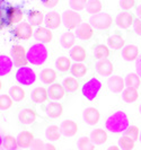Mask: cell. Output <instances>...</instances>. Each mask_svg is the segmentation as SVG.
Listing matches in <instances>:
<instances>
[{
	"label": "cell",
	"mask_w": 141,
	"mask_h": 150,
	"mask_svg": "<svg viewBox=\"0 0 141 150\" xmlns=\"http://www.w3.org/2000/svg\"><path fill=\"white\" fill-rule=\"evenodd\" d=\"M1 146L7 150H16L18 147L17 138H14L13 135H5L1 138Z\"/></svg>",
	"instance_id": "34"
},
{
	"label": "cell",
	"mask_w": 141,
	"mask_h": 150,
	"mask_svg": "<svg viewBox=\"0 0 141 150\" xmlns=\"http://www.w3.org/2000/svg\"><path fill=\"white\" fill-rule=\"evenodd\" d=\"M78 148H79V150H94L95 144L90 138L82 137L78 140Z\"/></svg>",
	"instance_id": "40"
},
{
	"label": "cell",
	"mask_w": 141,
	"mask_h": 150,
	"mask_svg": "<svg viewBox=\"0 0 141 150\" xmlns=\"http://www.w3.org/2000/svg\"><path fill=\"white\" fill-rule=\"evenodd\" d=\"M102 9H103V5L101 0H88L87 6H86V10L88 14L96 15V14L102 13Z\"/></svg>",
	"instance_id": "33"
},
{
	"label": "cell",
	"mask_w": 141,
	"mask_h": 150,
	"mask_svg": "<svg viewBox=\"0 0 141 150\" xmlns=\"http://www.w3.org/2000/svg\"><path fill=\"white\" fill-rule=\"evenodd\" d=\"M70 58L74 62H84L87 59V52L80 45H74L70 50Z\"/></svg>",
	"instance_id": "23"
},
{
	"label": "cell",
	"mask_w": 141,
	"mask_h": 150,
	"mask_svg": "<svg viewBox=\"0 0 141 150\" xmlns=\"http://www.w3.org/2000/svg\"><path fill=\"white\" fill-rule=\"evenodd\" d=\"M88 69L87 67L82 63V62H74L71 67V74L76 77V78H81L87 74Z\"/></svg>",
	"instance_id": "36"
},
{
	"label": "cell",
	"mask_w": 141,
	"mask_h": 150,
	"mask_svg": "<svg viewBox=\"0 0 141 150\" xmlns=\"http://www.w3.org/2000/svg\"><path fill=\"white\" fill-rule=\"evenodd\" d=\"M33 25L27 22H22L17 24L15 28L13 30V36L17 40H30L34 35Z\"/></svg>",
	"instance_id": "8"
},
{
	"label": "cell",
	"mask_w": 141,
	"mask_h": 150,
	"mask_svg": "<svg viewBox=\"0 0 141 150\" xmlns=\"http://www.w3.org/2000/svg\"><path fill=\"white\" fill-rule=\"evenodd\" d=\"M137 15H138V17L141 19V5L138 7V9H137Z\"/></svg>",
	"instance_id": "53"
},
{
	"label": "cell",
	"mask_w": 141,
	"mask_h": 150,
	"mask_svg": "<svg viewBox=\"0 0 141 150\" xmlns=\"http://www.w3.org/2000/svg\"><path fill=\"white\" fill-rule=\"evenodd\" d=\"M140 76L138 74H129L125 77L124 81H125L126 87H131V88H139L140 87Z\"/></svg>",
	"instance_id": "38"
},
{
	"label": "cell",
	"mask_w": 141,
	"mask_h": 150,
	"mask_svg": "<svg viewBox=\"0 0 141 150\" xmlns=\"http://www.w3.org/2000/svg\"><path fill=\"white\" fill-rule=\"evenodd\" d=\"M44 23L47 28L55 30V28H58L60 25H61V23H63V21H62V16L60 15L59 13H57V11H50V13H47L45 15Z\"/></svg>",
	"instance_id": "11"
},
{
	"label": "cell",
	"mask_w": 141,
	"mask_h": 150,
	"mask_svg": "<svg viewBox=\"0 0 141 150\" xmlns=\"http://www.w3.org/2000/svg\"><path fill=\"white\" fill-rule=\"evenodd\" d=\"M44 150H57V148H55V146H54V144H51V143H46V146H45V149Z\"/></svg>",
	"instance_id": "51"
},
{
	"label": "cell",
	"mask_w": 141,
	"mask_h": 150,
	"mask_svg": "<svg viewBox=\"0 0 141 150\" xmlns=\"http://www.w3.org/2000/svg\"><path fill=\"white\" fill-rule=\"evenodd\" d=\"M60 129H61V133L66 137H74L78 132V124L72 120H66L61 123Z\"/></svg>",
	"instance_id": "17"
},
{
	"label": "cell",
	"mask_w": 141,
	"mask_h": 150,
	"mask_svg": "<svg viewBox=\"0 0 141 150\" xmlns=\"http://www.w3.org/2000/svg\"><path fill=\"white\" fill-rule=\"evenodd\" d=\"M135 69H137V74L140 76V78H141V57L139 58V59H138V61H137Z\"/></svg>",
	"instance_id": "50"
},
{
	"label": "cell",
	"mask_w": 141,
	"mask_h": 150,
	"mask_svg": "<svg viewBox=\"0 0 141 150\" xmlns=\"http://www.w3.org/2000/svg\"><path fill=\"white\" fill-rule=\"evenodd\" d=\"M96 70L99 75L111 76L114 70V66L108 59H102V60H98V62L96 63Z\"/></svg>",
	"instance_id": "18"
},
{
	"label": "cell",
	"mask_w": 141,
	"mask_h": 150,
	"mask_svg": "<svg viewBox=\"0 0 141 150\" xmlns=\"http://www.w3.org/2000/svg\"><path fill=\"white\" fill-rule=\"evenodd\" d=\"M133 26H134V30H135V33H137L139 36H141V19L140 18L134 21Z\"/></svg>",
	"instance_id": "49"
},
{
	"label": "cell",
	"mask_w": 141,
	"mask_h": 150,
	"mask_svg": "<svg viewBox=\"0 0 141 150\" xmlns=\"http://www.w3.org/2000/svg\"><path fill=\"white\" fill-rule=\"evenodd\" d=\"M9 94H10L11 98H13L15 102H22L23 99L25 98V95H26L25 90L23 89L21 86H13V87L10 88Z\"/></svg>",
	"instance_id": "39"
},
{
	"label": "cell",
	"mask_w": 141,
	"mask_h": 150,
	"mask_svg": "<svg viewBox=\"0 0 141 150\" xmlns=\"http://www.w3.org/2000/svg\"><path fill=\"white\" fill-rule=\"evenodd\" d=\"M130 127L129 117L123 111H118L107 117L105 122V128L112 133H122L125 132Z\"/></svg>",
	"instance_id": "1"
},
{
	"label": "cell",
	"mask_w": 141,
	"mask_h": 150,
	"mask_svg": "<svg viewBox=\"0 0 141 150\" xmlns=\"http://www.w3.org/2000/svg\"><path fill=\"white\" fill-rule=\"evenodd\" d=\"M32 100L34 103H37V104H42V103H45L47 99H49V91L47 89H45L44 87H37L33 90L32 95Z\"/></svg>",
	"instance_id": "19"
},
{
	"label": "cell",
	"mask_w": 141,
	"mask_h": 150,
	"mask_svg": "<svg viewBox=\"0 0 141 150\" xmlns=\"http://www.w3.org/2000/svg\"><path fill=\"white\" fill-rule=\"evenodd\" d=\"M63 113V106L61 105L60 103H49L46 106V114L52 117V119H58L62 115Z\"/></svg>",
	"instance_id": "25"
},
{
	"label": "cell",
	"mask_w": 141,
	"mask_h": 150,
	"mask_svg": "<svg viewBox=\"0 0 141 150\" xmlns=\"http://www.w3.org/2000/svg\"><path fill=\"white\" fill-rule=\"evenodd\" d=\"M87 2L88 0H70L69 1L71 9H74L76 11H80L82 9H85L87 6Z\"/></svg>",
	"instance_id": "44"
},
{
	"label": "cell",
	"mask_w": 141,
	"mask_h": 150,
	"mask_svg": "<svg viewBox=\"0 0 141 150\" xmlns=\"http://www.w3.org/2000/svg\"><path fill=\"white\" fill-rule=\"evenodd\" d=\"M89 23L94 28L105 30H108L112 26L113 18L107 13H99V14H96V15H91V17L89 18Z\"/></svg>",
	"instance_id": "4"
},
{
	"label": "cell",
	"mask_w": 141,
	"mask_h": 150,
	"mask_svg": "<svg viewBox=\"0 0 141 150\" xmlns=\"http://www.w3.org/2000/svg\"><path fill=\"white\" fill-rule=\"evenodd\" d=\"M27 16H28L30 24H32L33 26H36V27H40L45 21V16L40 10H30L27 13Z\"/></svg>",
	"instance_id": "24"
},
{
	"label": "cell",
	"mask_w": 141,
	"mask_h": 150,
	"mask_svg": "<svg viewBox=\"0 0 141 150\" xmlns=\"http://www.w3.org/2000/svg\"><path fill=\"white\" fill-rule=\"evenodd\" d=\"M18 7L2 2L0 6V27H9L15 24V16Z\"/></svg>",
	"instance_id": "3"
},
{
	"label": "cell",
	"mask_w": 141,
	"mask_h": 150,
	"mask_svg": "<svg viewBox=\"0 0 141 150\" xmlns=\"http://www.w3.org/2000/svg\"><path fill=\"white\" fill-rule=\"evenodd\" d=\"M11 55H13L14 60H16V59H21V58H26L27 52H26L24 46L19 44H15L11 49Z\"/></svg>",
	"instance_id": "42"
},
{
	"label": "cell",
	"mask_w": 141,
	"mask_h": 150,
	"mask_svg": "<svg viewBox=\"0 0 141 150\" xmlns=\"http://www.w3.org/2000/svg\"><path fill=\"white\" fill-rule=\"evenodd\" d=\"M82 116H84V120L85 122L89 124V125H95L98 123L99 117H101V114L98 112V110L95 107H87L84 113H82Z\"/></svg>",
	"instance_id": "14"
},
{
	"label": "cell",
	"mask_w": 141,
	"mask_h": 150,
	"mask_svg": "<svg viewBox=\"0 0 141 150\" xmlns=\"http://www.w3.org/2000/svg\"><path fill=\"white\" fill-rule=\"evenodd\" d=\"M15 77L17 83L23 85V86H30L32 83H34L35 80H36L35 71L32 68L28 67L18 68Z\"/></svg>",
	"instance_id": "6"
},
{
	"label": "cell",
	"mask_w": 141,
	"mask_h": 150,
	"mask_svg": "<svg viewBox=\"0 0 141 150\" xmlns=\"http://www.w3.org/2000/svg\"><path fill=\"white\" fill-rule=\"evenodd\" d=\"M107 43L108 45L115 49V50H120V49H123L124 45H125V40L122 38L119 34H115V35H112L107 38Z\"/></svg>",
	"instance_id": "31"
},
{
	"label": "cell",
	"mask_w": 141,
	"mask_h": 150,
	"mask_svg": "<svg viewBox=\"0 0 141 150\" xmlns=\"http://www.w3.org/2000/svg\"><path fill=\"white\" fill-rule=\"evenodd\" d=\"M119 144L120 148H122L123 150H132L134 148V140L124 134L119 139Z\"/></svg>",
	"instance_id": "41"
},
{
	"label": "cell",
	"mask_w": 141,
	"mask_h": 150,
	"mask_svg": "<svg viewBox=\"0 0 141 150\" xmlns=\"http://www.w3.org/2000/svg\"><path fill=\"white\" fill-rule=\"evenodd\" d=\"M13 103H14V99L11 98L10 95L2 94L0 96V110L1 111H6L8 108H10L13 106Z\"/></svg>",
	"instance_id": "43"
},
{
	"label": "cell",
	"mask_w": 141,
	"mask_h": 150,
	"mask_svg": "<svg viewBox=\"0 0 141 150\" xmlns=\"http://www.w3.org/2000/svg\"><path fill=\"white\" fill-rule=\"evenodd\" d=\"M139 55V49L137 45H125L122 49V58L125 61H134Z\"/></svg>",
	"instance_id": "20"
},
{
	"label": "cell",
	"mask_w": 141,
	"mask_h": 150,
	"mask_svg": "<svg viewBox=\"0 0 141 150\" xmlns=\"http://www.w3.org/2000/svg\"><path fill=\"white\" fill-rule=\"evenodd\" d=\"M134 17L133 15L131 14V13H129V11H122V13H119L118 16H116V18H115V23H116V25L120 26L121 28H129V27H131L132 25L134 24Z\"/></svg>",
	"instance_id": "9"
},
{
	"label": "cell",
	"mask_w": 141,
	"mask_h": 150,
	"mask_svg": "<svg viewBox=\"0 0 141 150\" xmlns=\"http://www.w3.org/2000/svg\"><path fill=\"white\" fill-rule=\"evenodd\" d=\"M40 77H41L42 83H46V85H52V83H54L55 80H57V78H58L55 70H53L51 68H46L44 70H42Z\"/></svg>",
	"instance_id": "26"
},
{
	"label": "cell",
	"mask_w": 141,
	"mask_h": 150,
	"mask_svg": "<svg viewBox=\"0 0 141 150\" xmlns=\"http://www.w3.org/2000/svg\"><path fill=\"white\" fill-rule=\"evenodd\" d=\"M35 138L30 131H23L17 137V142L19 148H30L34 142Z\"/></svg>",
	"instance_id": "16"
},
{
	"label": "cell",
	"mask_w": 141,
	"mask_h": 150,
	"mask_svg": "<svg viewBox=\"0 0 141 150\" xmlns=\"http://www.w3.org/2000/svg\"><path fill=\"white\" fill-rule=\"evenodd\" d=\"M108 87L113 93H123L126 88L125 81L120 76H111L108 79Z\"/></svg>",
	"instance_id": "15"
},
{
	"label": "cell",
	"mask_w": 141,
	"mask_h": 150,
	"mask_svg": "<svg viewBox=\"0 0 141 150\" xmlns=\"http://www.w3.org/2000/svg\"><path fill=\"white\" fill-rule=\"evenodd\" d=\"M140 142H141V132H140Z\"/></svg>",
	"instance_id": "54"
},
{
	"label": "cell",
	"mask_w": 141,
	"mask_h": 150,
	"mask_svg": "<svg viewBox=\"0 0 141 150\" xmlns=\"http://www.w3.org/2000/svg\"><path fill=\"white\" fill-rule=\"evenodd\" d=\"M140 113H141V105H140Z\"/></svg>",
	"instance_id": "55"
},
{
	"label": "cell",
	"mask_w": 141,
	"mask_h": 150,
	"mask_svg": "<svg viewBox=\"0 0 141 150\" xmlns=\"http://www.w3.org/2000/svg\"><path fill=\"white\" fill-rule=\"evenodd\" d=\"M110 49L104 44H97L94 46V55L95 58L98 60H102V59H107L110 57Z\"/></svg>",
	"instance_id": "30"
},
{
	"label": "cell",
	"mask_w": 141,
	"mask_h": 150,
	"mask_svg": "<svg viewBox=\"0 0 141 150\" xmlns=\"http://www.w3.org/2000/svg\"><path fill=\"white\" fill-rule=\"evenodd\" d=\"M55 67L61 72H67L68 70H71V60L68 57H60L55 61Z\"/></svg>",
	"instance_id": "32"
},
{
	"label": "cell",
	"mask_w": 141,
	"mask_h": 150,
	"mask_svg": "<svg viewBox=\"0 0 141 150\" xmlns=\"http://www.w3.org/2000/svg\"><path fill=\"white\" fill-rule=\"evenodd\" d=\"M34 38H36L40 43H50L53 38L52 30L47 27H37L34 32Z\"/></svg>",
	"instance_id": "12"
},
{
	"label": "cell",
	"mask_w": 141,
	"mask_h": 150,
	"mask_svg": "<svg viewBox=\"0 0 141 150\" xmlns=\"http://www.w3.org/2000/svg\"><path fill=\"white\" fill-rule=\"evenodd\" d=\"M76 34H74L72 32H66L60 38V43L66 49H72L76 43Z\"/></svg>",
	"instance_id": "28"
},
{
	"label": "cell",
	"mask_w": 141,
	"mask_h": 150,
	"mask_svg": "<svg viewBox=\"0 0 141 150\" xmlns=\"http://www.w3.org/2000/svg\"><path fill=\"white\" fill-rule=\"evenodd\" d=\"M107 150H121V148L118 147V146H111Z\"/></svg>",
	"instance_id": "52"
},
{
	"label": "cell",
	"mask_w": 141,
	"mask_h": 150,
	"mask_svg": "<svg viewBox=\"0 0 141 150\" xmlns=\"http://www.w3.org/2000/svg\"><path fill=\"white\" fill-rule=\"evenodd\" d=\"M47 55H49V52L44 43H36L28 49L26 57L30 63L34 66H41L47 60Z\"/></svg>",
	"instance_id": "2"
},
{
	"label": "cell",
	"mask_w": 141,
	"mask_h": 150,
	"mask_svg": "<svg viewBox=\"0 0 141 150\" xmlns=\"http://www.w3.org/2000/svg\"><path fill=\"white\" fill-rule=\"evenodd\" d=\"M90 139L95 144H103L107 141V133L103 129H95L90 133Z\"/></svg>",
	"instance_id": "27"
},
{
	"label": "cell",
	"mask_w": 141,
	"mask_h": 150,
	"mask_svg": "<svg viewBox=\"0 0 141 150\" xmlns=\"http://www.w3.org/2000/svg\"><path fill=\"white\" fill-rule=\"evenodd\" d=\"M36 113L34 110L32 108H24L19 113V121L22 122L23 124H26V125H30V124H33L35 120H36Z\"/></svg>",
	"instance_id": "21"
},
{
	"label": "cell",
	"mask_w": 141,
	"mask_h": 150,
	"mask_svg": "<svg viewBox=\"0 0 141 150\" xmlns=\"http://www.w3.org/2000/svg\"><path fill=\"white\" fill-rule=\"evenodd\" d=\"M76 36L81 41H88L94 36V27L90 25V23H81L76 30Z\"/></svg>",
	"instance_id": "10"
},
{
	"label": "cell",
	"mask_w": 141,
	"mask_h": 150,
	"mask_svg": "<svg viewBox=\"0 0 141 150\" xmlns=\"http://www.w3.org/2000/svg\"><path fill=\"white\" fill-rule=\"evenodd\" d=\"M102 88V83L97 78H91L82 86L81 93L84 97L88 100H94L97 97L99 90Z\"/></svg>",
	"instance_id": "5"
},
{
	"label": "cell",
	"mask_w": 141,
	"mask_h": 150,
	"mask_svg": "<svg viewBox=\"0 0 141 150\" xmlns=\"http://www.w3.org/2000/svg\"><path fill=\"white\" fill-rule=\"evenodd\" d=\"M47 91H49V97L51 98L52 100H60V99H62L64 97L67 90H66L63 85L54 83L52 85H50Z\"/></svg>",
	"instance_id": "13"
},
{
	"label": "cell",
	"mask_w": 141,
	"mask_h": 150,
	"mask_svg": "<svg viewBox=\"0 0 141 150\" xmlns=\"http://www.w3.org/2000/svg\"><path fill=\"white\" fill-rule=\"evenodd\" d=\"M124 133H125V135H128L129 138L133 139L134 141H135V140H138V139H139L140 130H139L138 127H135V125H131V127H129V128H128V130H126Z\"/></svg>",
	"instance_id": "45"
},
{
	"label": "cell",
	"mask_w": 141,
	"mask_h": 150,
	"mask_svg": "<svg viewBox=\"0 0 141 150\" xmlns=\"http://www.w3.org/2000/svg\"><path fill=\"white\" fill-rule=\"evenodd\" d=\"M14 66H15L14 61L11 60L8 55H5V54L0 55V76L1 77L8 75L11 71Z\"/></svg>",
	"instance_id": "22"
},
{
	"label": "cell",
	"mask_w": 141,
	"mask_h": 150,
	"mask_svg": "<svg viewBox=\"0 0 141 150\" xmlns=\"http://www.w3.org/2000/svg\"><path fill=\"white\" fill-rule=\"evenodd\" d=\"M45 134H46V138L49 140L57 141V140H59L60 137H61V129L58 125H50L49 128L46 129Z\"/></svg>",
	"instance_id": "37"
},
{
	"label": "cell",
	"mask_w": 141,
	"mask_h": 150,
	"mask_svg": "<svg viewBox=\"0 0 141 150\" xmlns=\"http://www.w3.org/2000/svg\"><path fill=\"white\" fill-rule=\"evenodd\" d=\"M45 146H46V143H44L43 140H41V139H35L30 148H32V150H44Z\"/></svg>",
	"instance_id": "47"
},
{
	"label": "cell",
	"mask_w": 141,
	"mask_h": 150,
	"mask_svg": "<svg viewBox=\"0 0 141 150\" xmlns=\"http://www.w3.org/2000/svg\"><path fill=\"white\" fill-rule=\"evenodd\" d=\"M120 6L122 9L129 11L135 6V0H120Z\"/></svg>",
	"instance_id": "46"
},
{
	"label": "cell",
	"mask_w": 141,
	"mask_h": 150,
	"mask_svg": "<svg viewBox=\"0 0 141 150\" xmlns=\"http://www.w3.org/2000/svg\"><path fill=\"white\" fill-rule=\"evenodd\" d=\"M62 85L64 86L66 90L69 91V93H76L79 88V81L77 80L76 77H68V78H66L63 80Z\"/></svg>",
	"instance_id": "35"
},
{
	"label": "cell",
	"mask_w": 141,
	"mask_h": 150,
	"mask_svg": "<svg viewBox=\"0 0 141 150\" xmlns=\"http://www.w3.org/2000/svg\"><path fill=\"white\" fill-rule=\"evenodd\" d=\"M122 98L125 103H134L138 98H139V93L137 88H131V87H126L122 93Z\"/></svg>",
	"instance_id": "29"
},
{
	"label": "cell",
	"mask_w": 141,
	"mask_h": 150,
	"mask_svg": "<svg viewBox=\"0 0 141 150\" xmlns=\"http://www.w3.org/2000/svg\"><path fill=\"white\" fill-rule=\"evenodd\" d=\"M62 21L68 30H77L81 24V16L74 9L66 10L62 15Z\"/></svg>",
	"instance_id": "7"
},
{
	"label": "cell",
	"mask_w": 141,
	"mask_h": 150,
	"mask_svg": "<svg viewBox=\"0 0 141 150\" xmlns=\"http://www.w3.org/2000/svg\"><path fill=\"white\" fill-rule=\"evenodd\" d=\"M59 1L60 0H41V2L47 8H54L59 4Z\"/></svg>",
	"instance_id": "48"
}]
</instances>
